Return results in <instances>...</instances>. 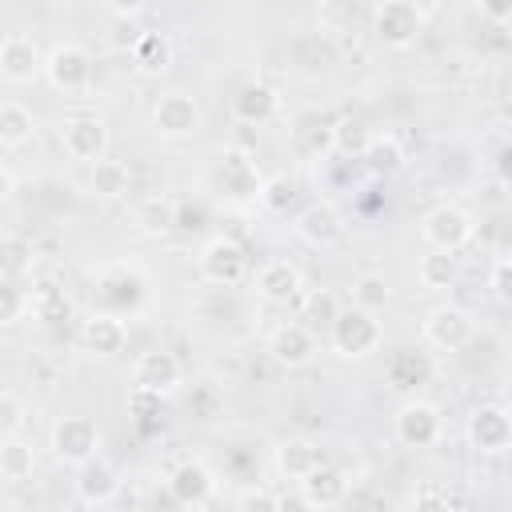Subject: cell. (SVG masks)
<instances>
[{"instance_id":"cell-35","label":"cell","mask_w":512,"mask_h":512,"mask_svg":"<svg viewBox=\"0 0 512 512\" xmlns=\"http://www.w3.org/2000/svg\"><path fill=\"white\" fill-rule=\"evenodd\" d=\"M368 140H372V132L360 120H352V116L332 124V152H340V156H364Z\"/></svg>"},{"instance_id":"cell-16","label":"cell","mask_w":512,"mask_h":512,"mask_svg":"<svg viewBox=\"0 0 512 512\" xmlns=\"http://www.w3.org/2000/svg\"><path fill=\"white\" fill-rule=\"evenodd\" d=\"M276 472L280 476H288V480H308L312 472H320L324 464H328V456H324V448L316 444V440H308V436H288L284 444H276Z\"/></svg>"},{"instance_id":"cell-3","label":"cell","mask_w":512,"mask_h":512,"mask_svg":"<svg viewBox=\"0 0 512 512\" xmlns=\"http://www.w3.org/2000/svg\"><path fill=\"white\" fill-rule=\"evenodd\" d=\"M392 432H396V440H400L404 448H432V444L440 440V432H444V416H440V408H436L432 400L412 396V400H404V404L396 408Z\"/></svg>"},{"instance_id":"cell-44","label":"cell","mask_w":512,"mask_h":512,"mask_svg":"<svg viewBox=\"0 0 512 512\" xmlns=\"http://www.w3.org/2000/svg\"><path fill=\"white\" fill-rule=\"evenodd\" d=\"M480 12H484V16H492V20H508V16H512V0H500V4H484Z\"/></svg>"},{"instance_id":"cell-47","label":"cell","mask_w":512,"mask_h":512,"mask_svg":"<svg viewBox=\"0 0 512 512\" xmlns=\"http://www.w3.org/2000/svg\"><path fill=\"white\" fill-rule=\"evenodd\" d=\"M0 188H4V196H12V188H16V176H12V168H4V172H0Z\"/></svg>"},{"instance_id":"cell-43","label":"cell","mask_w":512,"mask_h":512,"mask_svg":"<svg viewBox=\"0 0 512 512\" xmlns=\"http://www.w3.org/2000/svg\"><path fill=\"white\" fill-rule=\"evenodd\" d=\"M492 168H496V180L504 184V188H512V136L496 148V160H492Z\"/></svg>"},{"instance_id":"cell-15","label":"cell","mask_w":512,"mask_h":512,"mask_svg":"<svg viewBox=\"0 0 512 512\" xmlns=\"http://www.w3.org/2000/svg\"><path fill=\"white\" fill-rule=\"evenodd\" d=\"M40 68H44V56H40V48H36L32 36L8 32V36L0 40V76H4L8 84H28Z\"/></svg>"},{"instance_id":"cell-1","label":"cell","mask_w":512,"mask_h":512,"mask_svg":"<svg viewBox=\"0 0 512 512\" xmlns=\"http://www.w3.org/2000/svg\"><path fill=\"white\" fill-rule=\"evenodd\" d=\"M472 232H476V224H472V216L460 208V204H436V208H428L424 216H420V236H424V244L428 248H436V252H460L468 240H472Z\"/></svg>"},{"instance_id":"cell-25","label":"cell","mask_w":512,"mask_h":512,"mask_svg":"<svg viewBox=\"0 0 512 512\" xmlns=\"http://www.w3.org/2000/svg\"><path fill=\"white\" fill-rule=\"evenodd\" d=\"M360 160L368 164L372 176H396V172L404 168V144H400L392 132H376V136L368 140V148H364Z\"/></svg>"},{"instance_id":"cell-8","label":"cell","mask_w":512,"mask_h":512,"mask_svg":"<svg viewBox=\"0 0 512 512\" xmlns=\"http://www.w3.org/2000/svg\"><path fill=\"white\" fill-rule=\"evenodd\" d=\"M200 276L208 284H240L244 272H248V252L232 240V236H212L204 248H200Z\"/></svg>"},{"instance_id":"cell-14","label":"cell","mask_w":512,"mask_h":512,"mask_svg":"<svg viewBox=\"0 0 512 512\" xmlns=\"http://www.w3.org/2000/svg\"><path fill=\"white\" fill-rule=\"evenodd\" d=\"M468 440L480 452H508L512 448V412L500 404H480L468 416Z\"/></svg>"},{"instance_id":"cell-21","label":"cell","mask_w":512,"mask_h":512,"mask_svg":"<svg viewBox=\"0 0 512 512\" xmlns=\"http://www.w3.org/2000/svg\"><path fill=\"white\" fill-rule=\"evenodd\" d=\"M124 340H128L124 320L112 316V312H96V316H88V320L80 324V344H84L88 352H96V356H116V352L124 348Z\"/></svg>"},{"instance_id":"cell-46","label":"cell","mask_w":512,"mask_h":512,"mask_svg":"<svg viewBox=\"0 0 512 512\" xmlns=\"http://www.w3.org/2000/svg\"><path fill=\"white\" fill-rule=\"evenodd\" d=\"M312 504L304 500V496H292V500H284V512H308Z\"/></svg>"},{"instance_id":"cell-42","label":"cell","mask_w":512,"mask_h":512,"mask_svg":"<svg viewBox=\"0 0 512 512\" xmlns=\"http://www.w3.org/2000/svg\"><path fill=\"white\" fill-rule=\"evenodd\" d=\"M492 288L504 304H512V256H504L496 268H492Z\"/></svg>"},{"instance_id":"cell-11","label":"cell","mask_w":512,"mask_h":512,"mask_svg":"<svg viewBox=\"0 0 512 512\" xmlns=\"http://www.w3.org/2000/svg\"><path fill=\"white\" fill-rule=\"evenodd\" d=\"M184 368L172 352L164 348H152V352H140L136 364H132V392H148V396H168L176 384H180Z\"/></svg>"},{"instance_id":"cell-26","label":"cell","mask_w":512,"mask_h":512,"mask_svg":"<svg viewBox=\"0 0 512 512\" xmlns=\"http://www.w3.org/2000/svg\"><path fill=\"white\" fill-rule=\"evenodd\" d=\"M416 276H420V284L432 288V292L452 288V284L460 280V256H456V252H436V248H428V252L420 256V264H416Z\"/></svg>"},{"instance_id":"cell-27","label":"cell","mask_w":512,"mask_h":512,"mask_svg":"<svg viewBox=\"0 0 512 512\" xmlns=\"http://www.w3.org/2000/svg\"><path fill=\"white\" fill-rule=\"evenodd\" d=\"M340 300H336V292H328V288H312L308 296H304V304H300V324L308 328V332H332V324L340 320Z\"/></svg>"},{"instance_id":"cell-5","label":"cell","mask_w":512,"mask_h":512,"mask_svg":"<svg viewBox=\"0 0 512 512\" xmlns=\"http://www.w3.org/2000/svg\"><path fill=\"white\" fill-rule=\"evenodd\" d=\"M328 336H332V348H336L340 356L360 360V356H368V352L380 348L384 328H380V320H376L372 312H364V308H344Z\"/></svg>"},{"instance_id":"cell-22","label":"cell","mask_w":512,"mask_h":512,"mask_svg":"<svg viewBox=\"0 0 512 512\" xmlns=\"http://www.w3.org/2000/svg\"><path fill=\"white\" fill-rule=\"evenodd\" d=\"M120 492V476H116V468L108 464V460H88L80 472H76V496L84 500V504H108L112 496Z\"/></svg>"},{"instance_id":"cell-7","label":"cell","mask_w":512,"mask_h":512,"mask_svg":"<svg viewBox=\"0 0 512 512\" xmlns=\"http://www.w3.org/2000/svg\"><path fill=\"white\" fill-rule=\"evenodd\" d=\"M60 144L72 160H84V164H100L104 152H108V128L96 112H72L60 128Z\"/></svg>"},{"instance_id":"cell-38","label":"cell","mask_w":512,"mask_h":512,"mask_svg":"<svg viewBox=\"0 0 512 512\" xmlns=\"http://www.w3.org/2000/svg\"><path fill=\"white\" fill-rule=\"evenodd\" d=\"M24 308L32 312V296H24L16 284H4L0 288V324H16Z\"/></svg>"},{"instance_id":"cell-18","label":"cell","mask_w":512,"mask_h":512,"mask_svg":"<svg viewBox=\"0 0 512 512\" xmlns=\"http://www.w3.org/2000/svg\"><path fill=\"white\" fill-rule=\"evenodd\" d=\"M256 296L268 304H288L300 296V268L292 260H268L256 272Z\"/></svg>"},{"instance_id":"cell-24","label":"cell","mask_w":512,"mask_h":512,"mask_svg":"<svg viewBox=\"0 0 512 512\" xmlns=\"http://www.w3.org/2000/svg\"><path fill=\"white\" fill-rule=\"evenodd\" d=\"M132 64L144 76H160L172 64V40L164 32H140L132 40Z\"/></svg>"},{"instance_id":"cell-28","label":"cell","mask_w":512,"mask_h":512,"mask_svg":"<svg viewBox=\"0 0 512 512\" xmlns=\"http://www.w3.org/2000/svg\"><path fill=\"white\" fill-rule=\"evenodd\" d=\"M32 132H36L32 112L20 100H4L0 104V144L4 148H20L24 140H32Z\"/></svg>"},{"instance_id":"cell-12","label":"cell","mask_w":512,"mask_h":512,"mask_svg":"<svg viewBox=\"0 0 512 512\" xmlns=\"http://www.w3.org/2000/svg\"><path fill=\"white\" fill-rule=\"evenodd\" d=\"M216 180H220L224 196L236 200V204H252V200H260V188H264V180H260V172H256V164H252V156L240 152V148H228V152L220 156V164H216Z\"/></svg>"},{"instance_id":"cell-39","label":"cell","mask_w":512,"mask_h":512,"mask_svg":"<svg viewBox=\"0 0 512 512\" xmlns=\"http://www.w3.org/2000/svg\"><path fill=\"white\" fill-rule=\"evenodd\" d=\"M28 264H32V244L20 240V236H8V240H4V272L16 276V272H24Z\"/></svg>"},{"instance_id":"cell-13","label":"cell","mask_w":512,"mask_h":512,"mask_svg":"<svg viewBox=\"0 0 512 512\" xmlns=\"http://www.w3.org/2000/svg\"><path fill=\"white\" fill-rule=\"evenodd\" d=\"M200 128V108L192 96L184 92H164L156 104H152V132L156 136H168V140H180V136H192Z\"/></svg>"},{"instance_id":"cell-37","label":"cell","mask_w":512,"mask_h":512,"mask_svg":"<svg viewBox=\"0 0 512 512\" xmlns=\"http://www.w3.org/2000/svg\"><path fill=\"white\" fill-rule=\"evenodd\" d=\"M236 512H284V500L272 488H244L236 500Z\"/></svg>"},{"instance_id":"cell-23","label":"cell","mask_w":512,"mask_h":512,"mask_svg":"<svg viewBox=\"0 0 512 512\" xmlns=\"http://www.w3.org/2000/svg\"><path fill=\"white\" fill-rule=\"evenodd\" d=\"M300 496L312 504V508H336L344 496H348V476L332 464H324L320 472H312L304 484H300Z\"/></svg>"},{"instance_id":"cell-40","label":"cell","mask_w":512,"mask_h":512,"mask_svg":"<svg viewBox=\"0 0 512 512\" xmlns=\"http://www.w3.org/2000/svg\"><path fill=\"white\" fill-rule=\"evenodd\" d=\"M0 416H4V436H16L24 424V400L12 388H4V396H0Z\"/></svg>"},{"instance_id":"cell-19","label":"cell","mask_w":512,"mask_h":512,"mask_svg":"<svg viewBox=\"0 0 512 512\" xmlns=\"http://www.w3.org/2000/svg\"><path fill=\"white\" fill-rule=\"evenodd\" d=\"M168 492L180 500V504H204L212 492H216V476L208 472V464L200 460H184L172 468L168 476Z\"/></svg>"},{"instance_id":"cell-4","label":"cell","mask_w":512,"mask_h":512,"mask_svg":"<svg viewBox=\"0 0 512 512\" xmlns=\"http://www.w3.org/2000/svg\"><path fill=\"white\" fill-rule=\"evenodd\" d=\"M424 12L412 0H384L372 8V36L384 48H408L420 36Z\"/></svg>"},{"instance_id":"cell-31","label":"cell","mask_w":512,"mask_h":512,"mask_svg":"<svg viewBox=\"0 0 512 512\" xmlns=\"http://www.w3.org/2000/svg\"><path fill=\"white\" fill-rule=\"evenodd\" d=\"M172 224H176V204L164 196H152L136 208V228L144 236H164V232H172Z\"/></svg>"},{"instance_id":"cell-9","label":"cell","mask_w":512,"mask_h":512,"mask_svg":"<svg viewBox=\"0 0 512 512\" xmlns=\"http://www.w3.org/2000/svg\"><path fill=\"white\" fill-rule=\"evenodd\" d=\"M344 232H348V224H344L340 208L328 200H312L296 212V236L312 248H336L344 240Z\"/></svg>"},{"instance_id":"cell-2","label":"cell","mask_w":512,"mask_h":512,"mask_svg":"<svg viewBox=\"0 0 512 512\" xmlns=\"http://www.w3.org/2000/svg\"><path fill=\"white\" fill-rule=\"evenodd\" d=\"M96 448H100V428L92 416H60L52 424V452L60 464H72V468H84L88 460H96Z\"/></svg>"},{"instance_id":"cell-20","label":"cell","mask_w":512,"mask_h":512,"mask_svg":"<svg viewBox=\"0 0 512 512\" xmlns=\"http://www.w3.org/2000/svg\"><path fill=\"white\" fill-rule=\"evenodd\" d=\"M276 108H280V96H276V88H268L264 80H248V84H240L236 96H232V112H236V120H244V124H264V120L276 116Z\"/></svg>"},{"instance_id":"cell-10","label":"cell","mask_w":512,"mask_h":512,"mask_svg":"<svg viewBox=\"0 0 512 512\" xmlns=\"http://www.w3.org/2000/svg\"><path fill=\"white\" fill-rule=\"evenodd\" d=\"M424 340L440 352H460L472 340V316L456 304H436L424 312Z\"/></svg>"},{"instance_id":"cell-34","label":"cell","mask_w":512,"mask_h":512,"mask_svg":"<svg viewBox=\"0 0 512 512\" xmlns=\"http://www.w3.org/2000/svg\"><path fill=\"white\" fill-rule=\"evenodd\" d=\"M388 296H392V288H388V280L380 276V272H360L356 280H352V308H364V312H376V308H384L388 304Z\"/></svg>"},{"instance_id":"cell-45","label":"cell","mask_w":512,"mask_h":512,"mask_svg":"<svg viewBox=\"0 0 512 512\" xmlns=\"http://www.w3.org/2000/svg\"><path fill=\"white\" fill-rule=\"evenodd\" d=\"M108 12H116V16H136V12H140V0H112Z\"/></svg>"},{"instance_id":"cell-17","label":"cell","mask_w":512,"mask_h":512,"mask_svg":"<svg viewBox=\"0 0 512 512\" xmlns=\"http://www.w3.org/2000/svg\"><path fill=\"white\" fill-rule=\"evenodd\" d=\"M316 352V332H308L304 324H280L272 336H268V356L280 364V368H304Z\"/></svg>"},{"instance_id":"cell-30","label":"cell","mask_w":512,"mask_h":512,"mask_svg":"<svg viewBox=\"0 0 512 512\" xmlns=\"http://www.w3.org/2000/svg\"><path fill=\"white\" fill-rule=\"evenodd\" d=\"M88 184H92V192H96L100 200H120V196L128 192L132 176H128V164H120V160H108V156H104L100 164H92Z\"/></svg>"},{"instance_id":"cell-41","label":"cell","mask_w":512,"mask_h":512,"mask_svg":"<svg viewBox=\"0 0 512 512\" xmlns=\"http://www.w3.org/2000/svg\"><path fill=\"white\" fill-rule=\"evenodd\" d=\"M408 512H452V504H448L444 492H436V488H420V492L412 496Z\"/></svg>"},{"instance_id":"cell-36","label":"cell","mask_w":512,"mask_h":512,"mask_svg":"<svg viewBox=\"0 0 512 512\" xmlns=\"http://www.w3.org/2000/svg\"><path fill=\"white\" fill-rule=\"evenodd\" d=\"M32 312H36L40 320L56 324V320H68V316H72V300H68L64 292H56V288H40V292L32 296Z\"/></svg>"},{"instance_id":"cell-33","label":"cell","mask_w":512,"mask_h":512,"mask_svg":"<svg viewBox=\"0 0 512 512\" xmlns=\"http://www.w3.org/2000/svg\"><path fill=\"white\" fill-rule=\"evenodd\" d=\"M296 196H300V188H296V180L292 176H284V172H276V176H268L264 180V188H260V208L264 212H272V216H280V212H288L292 204H296Z\"/></svg>"},{"instance_id":"cell-6","label":"cell","mask_w":512,"mask_h":512,"mask_svg":"<svg viewBox=\"0 0 512 512\" xmlns=\"http://www.w3.org/2000/svg\"><path fill=\"white\" fill-rule=\"evenodd\" d=\"M44 76L56 92H84L92 84V56L84 44H56L48 56H44Z\"/></svg>"},{"instance_id":"cell-32","label":"cell","mask_w":512,"mask_h":512,"mask_svg":"<svg viewBox=\"0 0 512 512\" xmlns=\"http://www.w3.org/2000/svg\"><path fill=\"white\" fill-rule=\"evenodd\" d=\"M0 476L8 484H20V480L32 476V448L20 436H4V444H0Z\"/></svg>"},{"instance_id":"cell-29","label":"cell","mask_w":512,"mask_h":512,"mask_svg":"<svg viewBox=\"0 0 512 512\" xmlns=\"http://www.w3.org/2000/svg\"><path fill=\"white\" fill-rule=\"evenodd\" d=\"M428 376H432V360H428L424 352L404 348V352H396V356L388 360V380H392V388H416V384H424Z\"/></svg>"}]
</instances>
